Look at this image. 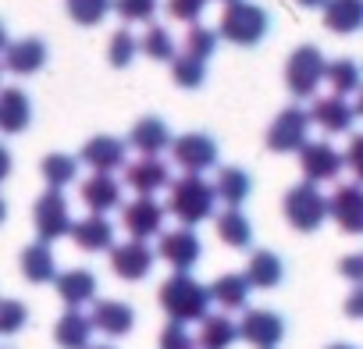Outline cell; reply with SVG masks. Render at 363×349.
Masks as SVG:
<instances>
[{
  "instance_id": "1",
  "label": "cell",
  "mask_w": 363,
  "mask_h": 349,
  "mask_svg": "<svg viewBox=\"0 0 363 349\" xmlns=\"http://www.w3.org/2000/svg\"><path fill=\"white\" fill-rule=\"evenodd\" d=\"M157 299H160L164 314H167L171 321H178V324L203 321V317L211 314V303H214V299H211V285H200L189 271H174V275L160 285Z\"/></svg>"
},
{
  "instance_id": "2",
  "label": "cell",
  "mask_w": 363,
  "mask_h": 349,
  "mask_svg": "<svg viewBox=\"0 0 363 349\" xmlns=\"http://www.w3.org/2000/svg\"><path fill=\"white\" fill-rule=\"evenodd\" d=\"M214 186L203 179V174H182L178 182H171V200H167V211L186 225V228H196L200 221L214 218Z\"/></svg>"
},
{
  "instance_id": "3",
  "label": "cell",
  "mask_w": 363,
  "mask_h": 349,
  "mask_svg": "<svg viewBox=\"0 0 363 349\" xmlns=\"http://www.w3.org/2000/svg\"><path fill=\"white\" fill-rule=\"evenodd\" d=\"M218 36L235 43V47H257L267 36V11L257 4H246V0H235L228 4V11L221 15Z\"/></svg>"
},
{
  "instance_id": "4",
  "label": "cell",
  "mask_w": 363,
  "mask_h": 349,
  "mask_svg": "<svg viewBox=\"0 0 363 349\" xmlns=\"http://www.w3.org/2000/svg\"><path fill=\"white\" fill-rule=\"evenodd\" d=\"M285 221L296 232H317L328 221V196L317 189V182H299L285 193Z\"/></svg>"
},
{
  "instance_id": "5",
  "label": "cell",
  "mask_w": 363,
  "mask_h": 349,
  "mask_svg": "<svg viewBox=\"0 0 363 349\" xmlns=\"http://www.w3.org/2000/svg\"><path fill=\"white\" fill-rule=\"evenodd\" d=\"M324 72H328V61H324V54L317 47H310V43L306 47H296L292 57H289V65H285V86H289L292 96L306 100L324 82Z\"/></svg>"
},
{
  "instance_id": "6",
  "label": "cell",
  "mask_w": 363,
  "mask_h": 349,
  "mask_svg": "<svg viewBox=\"0 0 363 349\" xmlns=\"http://www.w3.org/2000/svg\"><path fill=\"white\" fill-rule=\"evenodd\" d=\"M33 225H36V236L40 243H54V239H65L72 236V211H68V200L61 189H47L36 207H33Z\"/></svg>"
},
{
  "instance_id": "7",
  "label": "cell",
  "mask_w": 363,
  "mask_h": 349,
  "mask_svg": "<svg viewBox=\"0 0 363 349\" xmlns=\"http://www.w3.org/2000/svg\"><path fill=\"white\" fill-rule=\"evenodd\" d=\"M310 114L303 111V107H285L274 121H271V128H267V150H274V153H299L310 139Z\"/></svg>"
},
{
  "instance_id": "8",
  "label": "cell",
  "mask_w": 363,
  "mask_h": 349,
  "mask_svg": "<svg viewBox=\"0 0 363 349\" xmlns=\"http://www.w3.org/2000/svg\"><path fill=\"white\" fill-rule=\"evenodd\" d=\"M171 157L186 174H203L218 164V143L207 132H186L171 143Z\"/></svg>"
},
{
  "instance_id": "9",
  "label": "cell",
  "mask_w": 363,
  "mask_h": 349,
  "mask_svg": "<svg viewBox=\"0 0 363 349\" xmlns=\"http://www.w3.org/2000/svg\"><path fill=\"white\" fill-rule=\"evenodd\" d=\"M239 338L250 342L253 349H278L285 338V317L274 310H264V306H257V310L246 306V314L239 321Z\"/></svg>"
},
{
  "instance_id": "10",
  "label": "cell",
  "mask_w": 363,
  "mask_h": 349,
  "mask_svg": "<svg viewBox=\"0 0 363 349\" xmlns=\"http://www.w3.org/2000/svg\"><path fill=\"white\" fill-rule=\"evenodd\" d=\"M299 167L306 174V182H335L338 171L345 167V153H338L331 143L324 139H310L299 150Z\"/></svg>"
},
{
  "instance_id": "11",
  "label": "cell",
  "mask_w": 363,
  "mask_h": 349,
  "mask_svg": "<svg viewBox=\"0 0 363 349\" xmlns=\"http://www.w3.org/2000/svg\"><path fill=\"white\" fill-rule=\"evenodd\" d=\"M157 253H160V260L171 264L174 271H189V267H196V260L203 257V243H200V236H196L193 228L182 225V228H174V232H160Z\"/></svg>"
},
{
  "instance_id": "12",
  "label": "cell",
  "mask_w": 363,
  "mask_h": 349,
  "mask_svg": "<svg viewBox=\"0 0 363 349\" xmlns=\"http://www.w3.org/2000/svg\"><path fill=\"white\" fill-rule=\"evenodd\" d=\"M164 207L153 200V196H135L132 204H125L121 207V225H125V232L132 236V239H153V236H160L164 232Z\"/></svg>"
},
{
  "instance_id": "13",
  "label": "cell",
  "mask_w": 363,
  "mask_h": 349,
  "mask_svg": "<svg viewBox=\"0 0 363 349\" xmlns=\"http://www.w3.org/2000/svg\"><path fill=\"white\" fill-rule=\"evenodd\" d=\"M328 218H331L342 232L363 236V186H359V182L338 186V189L328 196Z\"/></svg>"
},
{
  "instance_id": "14",
  "label": "cell",
  "mask_w": 363,
  "mask_h": 349,
  "mask_svg": "<svg viewBox=\"0 0 363 349\" xmlns=\"http://www.w3.org/2000/svg\"><path fill=\"white\" fill-rule=\"evenodd\" d=\"M111 271H114L121 282H143V278L153 271V250H150L143 239L118 243V246L111 250Z\"/></svg>"
},
{
  "instance_id": "15",
  "label": "cell",
  "mask_w": 363,
  "mask_h": 349,
  "mask_svg": "<svg viewBox=\"0 0 363 349\" xmlns=\"http://www.w3.org/2000/svg\"><path fill=\"white\" fill-rule=\"evenodd\" d=\"M125 186L135 189L139 196H153L164 186H171V171L160 157H139V160L125 164Z\"/></svg>"
},
{
  "instance_id": "16",
  "label": "cell",
  "mask_w": 363,
  "mask_h": 349,
  "mask_svg": "<svg viewBox=\"0 0 363 349\" xmlns=\"http://www.w3.org/2000/svg\"><path fill=\"white\" fill-rule=\"evenodd\" d=\"M93 328L104 331L107 338H121L135 328V310L125 303V299H96L93 303V314H89Z\"/></svg>"
},
{
  "instance_id": "17",
  "label": "cell",
  "mask_w": 363,
  "mask_h": 349,
  "mask_svg": "<svg viewBox=\"0 0 363 349\" xmlns=\"http://www.w3.org/2000/svg\"><path fill=\"white\" fill-rule=\"evenodd\" d=\"M352 118H356V111H352V104L345 100V96H320L313 107H310V121L320 128V132H328V135H338V132H349L352 128Z\"/></svg>"
},
{
  "instance_id": "18",
  "label": "cell",
  "mask_w": 363,
  "mask_h": 349,
  "mask_svg": "<svg viewBox=\"0 0 363 349\" xmlns=\"http://www.w3.org/2000/svg\"><path fill=\"white\" fill-rule=\"evenodd\" d=\"M125 143L121 139H114V135H93L86 146H82V153H79V160L86 164V167H93V171H104V174H114L118 167H125Z\"/></svg>"
},
{
  "instance_id": "19",
  "label": "cell",
  "mask_w": 363,
  "mask_h": 349,
  "mask_svg": "<svg viewBox=\"0 0 363 349\" xmlns=\"http://www.w3.org/2000/svg\"><path fill=\"white\" fill-rule=\"evenodd\" d=\"M54 285H57V296L68 310H82L86 303H96V275L86 267H72V271L57 275Z\"/></svg>"
},
{
  "instance_id": "20",
  "label": "cell",
  "mask_w": 363,
  "mask_h": 349,
  "mask_svg": "<svg viewBox=\"0 0 363 349\" xmlns=\"http://www.w3.org/2000/svg\"><path fill=\"white\" fill-rule=\"evenodd\" d=\"M82 204L93 211V214H107L114 207H121V182L114 179V174H104V171H93L89 179L82 182L79 189Z\"/></svg>"
},
{
  "instance_id": "21",
  "label": "cell",
  "mask_w": 363,
  "mask_h": 349,
  "mask_svg": "<svg viewBox=\"0 0 363 349\" xmlns=\"http://www.w3.org/2000/svg\"><path fill=\"white\" fill-rule=\"evenodd\" d=\"M33 121V100L26 89L18 86H8V89H0V132L4 135H18L26 132Z\"/></svg>"
},
{
  "instance_id": "22",
  "label": "cell",
  "mask_w": 363,
  "mask_h": 349,
  "mask_svg": "<svg viewBox=\"0 0 363 349\" xmlns=\"http://www.w3.org/2000/svg\"><path fill=\"white\" fill-rule=\"evenodd\" d=\"M47 65V43L29 36V40H15L4 50V68L11 75H36Z\"/></svg>"
},
{
  "instance_id": "23",
  "label": "cell",
  "mask_w": 363,
  "mask_h": 349,
  "mask_svg": "<svg viewBox=\"0 0 363 349\" xmlns=\"http://www.w3.org/2000/svg\"><path fill=\"white\" fill-rule=\"evenodd\" d=\"M171 143H174V139H171V128H167V121H160V118H139V121L132 125V132H128V146H132L135 153H143V157H157V153H164Z\"/></svg>"
},
{
  "instance_id": "24",
  "label": "cell",
  "mask_w": 363,
  "mask_h": 349,
  "mask_svg": "<svg viewBox=\"0 0 363 349\" xmlns=\"http://www.w3.org/2000/svg\"><path fill=\"white\" fill-rule=\"evenodd\" d=\"M72 239L86 253H104V250H114V225L107 221V214H89L72 225Z\"/></svg>"
},
{
  "instance_id": "25",
  "label": "cell",
  "mask_w": 363,
  "mask_h": 349,
  "mask_svg": "<svg viewBox=\"0 0 363 349\" xmlns=\"http://www.w3.org/2000/svg\"><path fill=\"white\" fill-rule=\"evenodd\" d=\"M93 321L82 310H65L54 324V342L61 349H89L93 345Z\"/></svg>"
},
{
  "instance_id": "26",
  "label": "cell",
  "mask_w": 363,
  "mask_h": 349,
  "mask_svg": "<svg viewBox=\"0 0 363 349\" xmlns=\"http://www.w3.org/2000/svg\"><path fill=\"white\" fill-rule=\"evenodd\" d=\"M246 282L253 289H278L281 278H285V264L274 250H253L250 260H246Z\"/></svg>"
},
{
  "instance_id": "27",
  "label": "cell",
  "mask_w": 363,
  "mask_h": 349,
  "mask_svg": "<svg viewBox=\"0 0 363 349\" xmlns=\"http://www.w3.org/2000/svg\"><path fill=\"white\" fill-rule=\"evenodd\" d=\"M235 342H239V321H232L228 314H207L200 321V331H196L200 349H232Z\"/></svg>"
},
{
  "instance_id": "28",
  "label": "cell",
  "mask_w": 363,
  "mask_h": 349,
  "mask_svg": "<svg viewBox=\"0 0 363 349\" xmlns=\"http://www.w3.org/2000/svg\"><path fill=\"white\" fill-rule=\"evenodd\" d=\"M250 193H253L250 171H242V167H235V164H228V167L218 171V179H214V196H218L221 204H228V207H242Z\"/></svg>"
},
{
  "instance_id": "29",
  "label": "cell",
  "mask_w": 363,
  "mask_h": 349,
  "mask_svg": "<svg viewBox=\"0 0 363 349\" xmlns=\"http://www.w3.org/2000/svg\"><path fill=\"white\" fill-rule=\"evenodd\" d=\"M22 275L33 282V285H47L57 278V260H54V250L50 243H33L22 250Z\"/></svg>"
},
{
  "instance_id": "30",
  "label": "cell",
  "mask_w": 363,
  "mask_h": 349,
  "mask_svg": "<svg viewBox=\"0 0 363 349\" xmlns=\"http://www.w3.org/2000/svg\"><path fill=\"white\" fill-rule=\"evenodd\" d=\"M214 228H218V239L225 246H232V250H250V243H253V225H250V218L239 207L221 211L218 221H214Z\"/></svg>"
},
{
  "instance_id": "31",
  "label": "cell",
  "mask_w": 363,
  "mask_h": 349,
  "mask_svg": "<svg viewBox=\"0 0 363 349\" xmlns=\"http://www.w3.org/2000/svg\"><path fill=\"white\" fill-rule=\"evenodd\" d=\"M250 292H253V285L246 282V275H221L211 285V299L221 310H246L250 306Z\"/></svg>"
},
{
  "instance_id": "32",
  "label": "cell",
  "mask_w": 363,
  "mask_h": 349,
  "mask_svg": "<svg viewBox=\"0 0 363 349\" xmlns=\"http://www.w3.org/2000/svg\"><path fill=\"white\" fill-rule=\"evenodd\" d=\"M324 26L338 36L363 29V0H328L324 4Z\"/></svg>"
},
{
  "instance_id": "33",
  "label": "cell",
  "mask_w": 363,
  "mask_h": 349,
  "mask_svg": "<svg viewBox=\"0 0 363 349\" xmlns=\"http://www.w3.org/2000/svg\"><path fill=\"white\" fill-rule=\"evenodd\" d=\"M324 82H331V93L335 96H349V93H356L363 86V75H359V65L356 61L338 57V61H328Z\"/></svg>"
},
{
  "instance_id": "34",
  "label": "cell",
  "mask_w": 363,
  "mask_h": 349,
  "mask_svg": "<svg viewBox=\"0 0 363 349\" xmlns=\"http://www.w3.org/2000/svg\"><path fill=\"white\" fill-rule=\"evenodd\" d=\"M40 171H43L47 189H65V186H72L79 179V160L68 157V153H50V157H43Z\"/></svg>"
},
{
  "instance_id": "35",
  "label": "cell",
  "mask_w": 363,
  "mask_h": 349,
  "mask_svg": "<svg viewBox=\"0 0 363 349\" xmlns=\"http://www.w3.org/2000/svg\"><path fill=\"white\" fill-rule=\"evenodd\" d=\"M171 79H174V86H182V89H200L203 79H207V68H203L200 57L178 54V57L171 61Z\"/></svg>"
},
{
  "instance_id": "36",
  "label": "cell",
  "mask_w": 363,
  "mask_h": 349,
  "mask_svg": "<svg viewBox=\"0 0 363 349\" xmlns=\"http://www.w3.org/2000/svg\"><path fill=\"white\" fill-rule=\"evenodd\" d=\"M139 50H143L146 57H153V61H174V57H178V54H174V36H171L164 26H150L146 36L139 40Z\"/></svg>"
},
{
  "instance_id": "37",
  "label": "cell",
  "mask_w": 363,
  "mask_h": 349,
  "mask_svg": "<svg viewBox=\"0 0 363 349\" xmlns=\"http://www.w3.org/2000/svg\"><path fill=\"white\" fill-rule=\"evenodd\" d=\"M65 4H68V15L75 26H96L114 8V0H65Z\"/></svg>"
},
{
  "instance_id": "38",
  "label": "cell",
  "mask_w": 363,
  "mask_h": 349,
  "mask_svg": "<svg viewBox=\"0 0 363 349\" xmlns=\"http://www.w3.org/2000/svg\"><path fill=\"white\" fill-rule=\"evenodd\" d=\"M135 50H139V40H135L128 29H118V33L111 36V43H107V61H111L114 68H128V65L135 61Z\"/></svg>"
},
{
  "instance_id": "39",
  "label": "cell",
  "mask_w": 363,
  "mask_h": 349,
  "mask_svg": "<svg viewBox=\"0 0 363 349\" xmlns=\"http://www.w3.org/2000/svg\"><path fill=\"white\" fill-rule=\"evenodd\" d=\"M214 50H218V33L207 29V26H189V33H186V54L207 61Z\"/></svg>"
},
{
  "instance_id": "40",
  "label": "cell",
  "mask_w": 363,
  "mask_h": 349,
  "mask_svg": "<svg viewBox=\"0 0 363 349\" xmlns=\"http://www.w3.org/2000/svg\"><path fill=\"white\" fill-rule=\"evenodd\" d=\"M29 324V306L22 299H0V335H18Z\"/></svg>"
},
{
  "instance_id": "41",
  "label": "cell",
  "mask_w": 363,
  "mask_h": 349,
  "mask_svg": "<svg viewBox=\"0 0 363 349\" xmlns=\"http://www.w3.org/2000/svg\"><path fill=\"white\" fill-rule=\"evenodd\" d=\"M160 349H200L196 345V335L186 328V324H178V321H167L160 328V338H157Z\"/></svg>"
},
{
  "instance_id": "42",
  "label": "cell",
  "mask_w": 363,
  "mask_h": 349,
  "mask_svg": "<svg viewBox=\"0 0 363 349\" xmlns=\"http://www.w3.org/2000/svg\"><path fill=\"white\" fill-rule=\"evenodd\" d=\"M114 8L125 22H150L157 11V0H114Z\"/></svg>"
},
{
  "instance_id": "43",
  "label": "cell",
  "mask_w": 363,
  "mask_h": 349,
  "mask_svg": "<svg viewBox=\"0 0 363 349\" xmlns=\"http://www.w3.org/2000/svg\"><path fill=\"white\" fill-rule=\"evenodd\" d=\"M203 8H207V0H167V11L178 22H196L203 15Z\"/></svg>"
},
{
  "instance_id": "44",
  "label": "cell",
  "mask_w": 363,
  "mask_h": 349,
  "mask_svg": "<svg viewBox=\"0 0 363 349\" xmlns=\"http://www.w3.org/2000/svg\"><path fill=\"white\" fill-rule=\"evenodd\" d=\"M345 167L356 174V182L363 186V135H352V139H349V150H345Z\"/></svg>"
},
{
  "instance_id": "45",
  "label": "cell",
  "mask_w": 363,
  "mask_h": 349,
  "mask_svg": "<svg viewBox=\"0 0 363 349\" xmlns=\"http://www.w3.org/2000/svg\"><path fill=\"white\" fill-rule=\"evenodd\" d=\"M338 275H342V278H349L352 285H363V253H349V257H342Z\"/></svg>"
},
{
  "instance_id": "46",
  "label": "cell",
  "mask_w": 363,
  "mask_h": 349,
  "mask_svg": "<svg viewBox=\"0 0 363 349\" xmlns=\"http://www.w3.org/2000/svg\"><path fill=\"white\" fill-rule=\"evenodd\" d=\"M345 314L352 321H363V285H352V292L345 296Z\"/></svg>"
},
{
  "instance_id": "47",
  "label": "cell",
  "mask_w": 363,
  "mask_h": 349,
  "mask_svg": "<svg viewBox=\"0 0 363 349\" xmlns=\"http://www.w3.org/2000/svg\"><path fill=\"white\" fill-rule=\"evenodd\" d=\"M8 174H11V150H8L4 143H0V182H4Z\"/></svg>"
},
{
  "instance_id": "48",
  "label": "cell",
  "mask_w": 363,
  "mask_h": 349,
  "mask_svg": "<svg viewBox=\"0 0 363 349\" xmlns=\"http://www.w3.org/2000/svg\"><path fill=\"white\" fill-rule=\"evenodd\" d=\"M352 111H356V114H359V118H363V86H359V89H356V104H352Z\"/></svg>"
},
{
  "instance_id": "49",
  "label": "cell",
  "mask_w": 363,
  "mask_h": 349,
  "mask_svg": "<svg viewBox=\"0 0 363 349\" xmlns=\"http://www.w3.org/2000/svg\"><path fill=\"white\" fill-rule=\"evenodd\" d=\"M296 4H303V8H324L328 0H296Z\"/></svg>"
},
{
  "instance_id": "50",
  "label": "cell",
  "mask_w": 363,
  "mask_h": 349,
  "mask_svg": "<svg viewBox=\"0 0 363 349\" xmlns=\"http://www.w3.org/2000/svg\"><path fill=\"white\" fill-rule=\"evenodd\" d=\"M8 221V204H4V196H0V225Z\"/></svg>"
},
{
  "instance_id": "51",
  "label": "cell",
  "mask_w": 363,
  "mask_h": 349,
  "mask_svg": "<svg viewBox=\"0 0 363 349\" xmlns=\"http://www.w3.org/2000/svg\"><path fill=\"white\" fill-rule=\"evenodd\" d=\"M0 50H8V33H4V26H0Z\"/></svg>"
},
{
  "instance_id": "52",
  "label": "cell",
  "mask_w": 363,
  "mask_h": 349,
  "mask_svg": "<svg viewBox=\"0 0 363 349\" xmlns=\"http://www.w3.org/2000/svg\"><path fill=\"white\" fill-rule=\"evenodd\" d=\"M328 349H352L349 342H335V345H328Z\"/></svg>"
},
{
  "instance_id": "53",
  "label": "cell",
  "mask_w": 363,
  "mask_h": 349,
  "mask_svg": "<svg viewBox=\"0 0 363 349\" xmlns=\"http://www.w3.org/2000/svg\"><path fill=\"white\" fill-rule=\"evenodd\" d=\"M89 349H114V345H89Z\"/></svg>"
},
{
  "instance_id": "54",
  "label": "cell",
  "mask_w": 363,
  "mask_h": 349,
  "mask_svg": "<svg viewBox=\"0 0 363 349\" xmlns=\"http://www.w3.org/2000/svg\"><path fill=\"white\" fill-rule=\"evenodd\" d=\"M225 4H235V0H225Z\"/></svg>"
},
{
  "instance_id": "55",
  "label": "cell",
  "mask_w": 363,
  "mask_h": 349,
  "mask_svg": "<svg viewBox=\"0 0 363 349\" xmlns=\"http://www.w3.org/2000/svg\"><path fill=\"white\" fill-rule=\"evenodd\" d=\"M0 72H4V65H0Z\"/></svg>"
}]
</instances>
